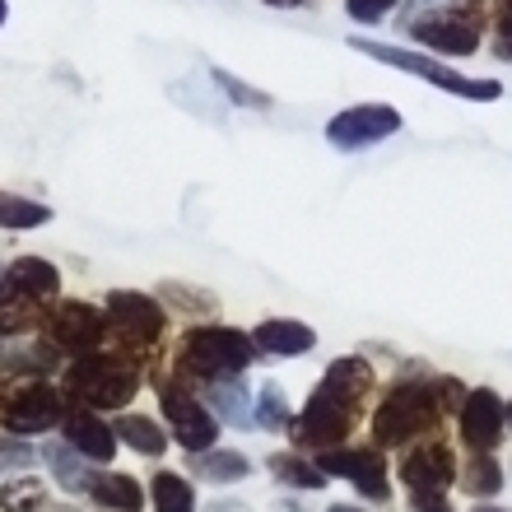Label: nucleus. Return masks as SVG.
Listing matches in <instances>:
<instances>
[{"label":"nucleus","instance_id":"nucleus-27","mask_svg":"<svg viewBox=\"0 0 512 512\" xmlns=\"http://www.w3.org/2000/svg\"><path fill=\"white\" fill-rule=\"evenodd\" d=\"M42 499H47L42 480H28V475H19V480H5V485H0V508H5V512H38Z\"/></svg>","mask_w":512,"mask_h":512},{"label":"nucleus","instance_id":"nucleus-37","mask_svg":"<svg viewBox=\"0 0 512 512\" xmlns=\"http://www.w3.org/2000/svg\"><path fill=\"white\" fill-rule=\"evenodd\" d=\"M471 512H512V508H494V503H475Z\"/></svg>","mask_w":512,"mask_h":512},{"label":"nucleus","instance_id":"nucleus-12","mask_svg":"<svg viewBox=\"0 0 512 512\" xmlns=\"http://www.w3.org/2000/svg\"><path fill=\"white\" fill-rule=\"evenodd\" d=\"M103 336H108V312H98L94 303L61 298V303L47 312V340H52L56 350L75 354V359H84V354H98Z\"/></svg>","mask_w":512,"mask_h":512},{"label":"nucleus","instance_id":"nucleus-3","mask_svg":"<svg viewBox=\"0 0 512 512\" xmlns=\"http://www.w3.org/2000/svg\"><path fill=\"white\" fill-rule=\"evenodd\" d=\"M61 294V270L42 256H19L0 275V336H24L47 322V303Z\"/></svg>","mask_w":512,"mask_h":512},{"label":"nucleus","instance_id":"nucleus-24","mask_svg":"<svg viewBox=\"0 0 512 512\" xmlns=\"http://www.w3.org/2000/svg\"><path fill=\"white\" fill-rule=\"evenodd\" d=\"M294 424V415H289V396H284L280 382H261V391H256V429L266 433H284Z\"/></svg>","mask_w":512,"mask_h":512},{"label":"nucleus","instance_id":"nucleus-14","mask_svg":"<svg viewBox=\"0 0 512 512\" xmlns=\"http://www.w3.org/2000/svg\"><path fill=\"white\" fill-rule=\"evenodd\" d=\"M461 443L466 452H499L503 447V429H508V401L494 387H475L461 405Z\"/></svg>","mask_w":512,"mask_h":512},{"label":"nucleus","instance_id":"nucleus-13","mask_svg":"<svg viewBox=\"0 0 512 512\" xmlns=\"http://www.w3.org/2000/svg\"><path fill=\"white\" fill-rule=\"evenodd\" d=\"M401 112L387 108V103H359V108H345L326 122V145H336L340 154H354V149H373L382 145L387 135L401 131Z\"/></svg>","mask_w":512,"mask_h":512},{"label":"nucleus","instance_id":"nucleus-31","mask_svg":"<svg viewBox=\"0 0 512 512\" xmlns=\"http://www.w3.org/2000/svg\"><path fill=\"white\" fill-rule=\"evenodd\" d=\"M396 5H401V0H345L350 19H359V24H378V19H387Z\"/></svg>","mask_w":512,"mask_h":512},{"label":"nucleus","instance_id":"nucleus-22","mask_svg":"<svg viewBox=\"0 0 512 512\" xmlns=\"http://www.w3.org/2000/svg\"><path fill=\"white\" fill-rule=\"evenodd\" d=\"M112 429H117V438H122L126 447H135L140 457H163V447H168V433L149 415H122Z\"/></svg>","mask_w":512,"mask_h":512},{"label":"nucleus","instance_id":"nucleus-5","mask_svg":"<svg viewBox=\"0 0 512 512\" xmlns=\"http://www.w3.org/2000/svg\"><path fill=\"white\" fill-rule=\"evenodd\" d=\"M350 47H359V52L373 56V61H382V66H396V70H405V75H415V80L438 84V89H447V94L471 98V103H494V98H503L499 80H471V75H457V70H447L443 61H433V56H424V52L382 47V42H364V38H350Z\"/></svg>","mask_w":512,"mask_h":512},{"label":"nucleus","instance_id":"nucleus-34","mask_svg":"<svg viewBox=\"0 0 512 512\" xmlns=\"http://www.w3.org/2000/svg\"><path fill=\"white\" fill-rule=\"evenodd\" d=\"M210 512H252L247 503H210Z\"/></svg>","mask_w":512,"mask_h":512},{"label":"nucleus","instance_id":"nucleus-20","mask_svg":"<svg viewBox=\"0 0 512 512\" xmlns=\"http://www.w3.org/2000/svg\"><path fill=\"white\" fill-rule=\"evenodd\" d=\"M89 499L98 503V508H108V512H140V503H145V494H140V485H135L131 475H89Z\"/></svg>","mask_w":512,"mask_h":512},{"label":"nucleus","instance_id":"nucleus-35","mask_svg":"<svg viewBox=\"0 0 512 512\" xmlns=\"http://www.w3.org/2000/svg\"><path fill=\"white\" fill-rule=\"evenodd\" d=\"M266 5H275V10H294V5H308V0H266Z\"/></svg>","mask_w":512,"mask_h":512},{"label":"nucleus","instance_id":"nucleus-29","mask_svg":"<svg viewBox=\"0 0 512 512\" xmlns=\"http://www.w3.org/2000/svg\"><path fill=\"white\" fill-rule=\"evenodd\" d=\"M215 80L224 84V89H229V98H233V103H243V108H247V103H252V108H261V112L270 108V94H261V89H252V84H238V80H233V75H229V70H215Z\"/></svg>","mask_w":512,"mask_h":512},{"label":"nucleus","instance_id":"nucleus-4","mask_svg":"<svg viewBox=\"0 0 512 512\" xmlns=\"http://www.w3.org/2000/svg\"><path fill=\"white\" fill-rule=\"evenodd\" d=\"M145 373L135 359L126 354H84L75 359V368L66 373V391L75 405H89V410H117V405H131L135 391H140Z\"/></svg>","mask_w":512,"mask_h":512},{"label":"nucleus","instance_id":"nucleus-6","mask_svg":"<svg viewBox=\"0 0 512 512\" xmlns=\"http://www.w3.org/2000/svg\"><path fill=\"white\" fill-rule=\"evenodd\" d=\"M480 33H485V14L475 5H438V10H424L410 19V38L443 56H475Z\"/></svg>","mask_w":512,"mask_h":512},{"label":"nucleus","instance_id":"nucleus-11","mask_svg":"<svg viewBox=\"0 0 512 512\" xmlns=\"http://www.w3.org/2000/svg\"><path fill=\"white\" fill-rule=\"evenodd\" d=\"M66 419V396L52 382H24L0 396V424L10 433H47Z\"/></svg>","mask_w":512,"mask_h":512},{"label":"nucleus","instance_id":"nucleus-26","mask_svg":"<svg viewBox=\"0 0 512 512\" xmlns=\"http://www.w3.org/2000/svg\"><path fill=\"white\" fill-rule=\"evenodd\" d=\"M154 508L159 512H196V499H191V485L173 471L154 475Z\"/></svg>","mask_w":512,"mask_h":512},{"label":"nucleus","instance_id":"nucleus-15","mask_svg":"<svg viewBox=\"0 0 512 512\" xmlns=\"http://www.w3.org/2000/svg\"><path fill=\"white\" fill-rule=\"evenodd\" d=\"M103 312H108V326L126 345H154L163 336V326H168L159 303L149 294H131V289H112Z\"/></svg>","mask_w":512,"mask_h":512},{"label":"nucleus","instance_id":"nucleus-28","mask_svg":"<svg viewBox=\"0 0 512 512\" xmlns=\"http://www.w3.org/2000/svg\"><path fill=\"white\" fill-rule=\"evenodd\" d=\"M47 461H52V471L61 475V485H66V489H84V480H89V475H84L80 452H75L70 443L52 447V452H47Z\"/></svg>","mask_w":512,"mask_h":512},{"label":"nucleus","instance_id":"nucleus-33","mask_svg":"<svg viewBox=\"0 0 512 512\" xmlns=\"http://www.w3.org/2000/svg\"><path fill=\"white\" fill-rule=\"evenodd\" d=\"M0 466H33V447H24V443H0Z\"/></svg>","mask_w":512,"mask_h":512},{"label":"nucleus","instance_id":"nucleus-36","mask_svg":"<svg viewBox=\"0 0 512 512\" xmlns=\"http://www.w3.org/2000/svg\"><path fill=\"white\" fill-rule=\"evenodd\" d=\"M326 512H364V508H354V503H331Z\"/></svg>","mask_w":512,"mask_h":512},{"label":"nucleus","instance_id":"nucleus-32","mask_svg":"<svg viewBox=\"0 0 512 512\" xmlns=\"http://www.w3.org/2000/svg\"><path fill=\"white\" fill-rule=\"evenodd\" d=\"M466 396H471V391L461 387L457 378H438V401H443L447 415H461V405H466Z\"/></svg>","mask_w":512,"mask_h":512},{"label":"nucleus","instance_id":"nucleus-30","mask_svg":"<svg viewBox=\"0 0 512 512\" xmlns=\"http://www.w3.org/2000/svg\"><path fill=\"white\" fill-rule=\"evenodd\" d=\"M494 56L499 61H512V0H499V10H494Z\"/></svg>","mask_w":512,"mask_h":512},{"label":"nucleus","instance_id":"nucleus-38","mask_svg":"<svg viewBox=\"0 0 512 512\" xmlns=\"http://www.w3.org/2000/svg\"><path fill=\"white\" fill-rule=\"evenodd\" d=\"M415 512H452L447 503H429V508H415Z\"/></svg>","mask_w":512,"mask_h":512},{"label":"nucleus","instance_id":"nucleus-8","mask_svg":"<svg viewBox=\"0 0 512 512\" xmlns=\"http://www.w3.org/2000/svg\"><path fill=\"white\" fill-rule=\"evenodd\" d=\"M159 405H163V419L173 424V438L187 447L191 457H196V452H205V447L219 438L215 410H210V405H205L182 378H173V373L159 382Z\"/></svg>","mask_w":512,"mask_h":512},{"label":"nucleus","instance_id":"nucleus-39","mask_svg":"<svg viewBox=\"0 0 512 512\" xmlns=\"http://www.w3.org/2000/svg\"><path fill=\"white\" fill-rule=\"evenodd\" d=\"M0 24H5V0H0Z\"/></svg>","mask_w":512,"mask_h":512},{"label":"nucleus","instance_id":"nucleus-19","mask_svg":"<svg viewBox=\"0 0 512 512\" xmlns=\"http://www.w3.org/2000/svg\"><path fill=\"white\" fill-rule=\"evenodd\" d=\"M503 485H508V471L499 466L494 452H471V457H466V466H461V489H466L471 499L489 503L494 494H503Z\"/></svg>","mask_w":512,"mask_h":512},{"label":"nucleus","instance_id":"nucleus-40","mask_svg":"<svg viewBox=\"0 0 512 512\" xmlns=\"http://www.w3.org/2000/svg\"><path fill=\"white\" fill-rule=\"evenodd\" d=\"M508 429H512V401H508Z\"/></svg>","mask_w":512,"mask_h":512},{"label":"nucleus","instance_id":"nucleus-21","mask_svg":"<svg viewBox=\"0 0 512 512\" xmlns=\"http://www.w3.org/2000/svg\"><path fill=\"white\" fill-rule=\"evenodd\" d=\"M191 466H196V475H205L210 485H238V480H247V475H252V461H247L243 452H233V447H210V452H196V457H191Z\"/></svg>","mask_w":512,"mask_h":512},{"label":"nucleus","instance_id":"nucleus-23","mask_svg":"<svg viewBox=\"0 0 512 512\" xmlns=\"http://www.w3.org/2000/svg\"><path fill=\"white\" fill-rule=\"evenodd\" d=\"M270 475L280 485H294V489H322L326 485V471L317 461H308L303 452H275L270 457Z\"/></svg>","mask_w":512,"mask_h":512},{"label":"nucleus","instance_id":"nucleus-10","mask_svg":"<svg viewBox=\"0 0 512 512\" xmlns=\"http://www.w3.org/2000/svg\"><path fill=\"white\" fill-rule=\"evenodd\" d=\"M354 419H359V410H350V405H336L331 396H322V391L312 387L308 405H303V415L289 424V433H294V443L303 447V452H331V447H345V443H350Z\"/></svg>","mask_w":512,"mask_h":512},{"label":"nucleus","instance_id":"nucleus-25","mask_svg":"<svg viewBox=\"0 0 512 512\" xmlns=\"http://www.w3.org/2000/svg\"><path fill=\"white\" fill-rule=\"evenodd\" d=\"M47 219H52V210L42 201H24V196L0 191V229H42Z\"/></svg>","mask_w":512,"mask_h":512},{"label":"nucleus","instance_id":"nucleus-17","mask_svg":"<svg viewBox=\"0 0 512 512\" xmlns=\"http://www.w3.org/2000/svg\"><path fill=\"white\" fill-rule=\"evenodd\" d=\"M256 350L261 354H275V359H298V354H308L317 345V331L308 322H298V317H266V322L252 331Z\"/></svg>","mask_w":512,"mask_h":512},{"label":"nucleus","instance_id":"nucleus-16","mask_svg":"<svg viewBox=\"0 0 512 512\" xmlns=\"http://www.w3.org/2000/svg\"><path fill=\"white\" fill-rule=\"evenodd\" d=\"M61 429H66V443L75 447L84 461L108 466V461L117 457V429H112V424H103V419H98V410H89V405H75V410H66Z\"/></svg>","mask_w":512,"mask_h":512},{"label":"nucleus","instance_id":"nucleus-18","mask_svg":"<svg viewBox=\"0 0 512 512\" xmlns=\"http://www.w3.org/2000/svg\"><path fill=\"white\" fill-rule=\"evenodd\" d=\"M205 405L215 410L219 424H233V429H252L256 424V405H252V396H247V387L238 378L205 382Z\"/></svg>","mask_w":512,"mask_h":512},{"label":"nucleus","instance_id":"nucleus-2","mask_svg":"<svg viewBox=\"0 0 512 512\" xmlns=\"http://www.w3.org/2000/svg\"><path fill=\"white\" fill-rule=\"evenodd\" d=\"M256 340L238 326H196L182 336L173 359V378L191 382H229L243 378L247 368L256 364Z\"/></svg>","mask_w":512,"mask_h":512},{"label":"nucleus","instance_id":"nucleus-1","mask_svg":"<svg viewBox=\"0 0 512 512\" xmlns=\"http://www.w3.org/2000/svg\"><path fill=\"white\" fill-rule=\"evenodd\" d=\"M443 401H438V378H401L391 382L382 405L373 410V443L382 452L415 447L424 438H438L443 429Z\"/></svg>","mask_w":512,"mask_h":512},{"label":"nucleus","instance_id":"nucleus-9","mask_svg":"<svg viewBox=\"0 0 512 512\" xmlns=\"http://www.w3.org/2000/svg\"><path fill=\"white\" fill-rule=\"evenodd\" d=\"M317 466L326 475H340L350 480L368 503H387L391 499V471H387V452L378 443L368 447H331V452H317Z\"/></svg>","mask_w":512,"mask_h":512},{"label":"nucleus","instance_id":"nucleus-7","mask_svg":"<svg viewBox=\"0 0 512 512\" xmlns=\"http://www.w3.org/2000/svg\"><path fill=\"white\" fill-rule=\"evenodd\" d=\"M401 485H405V499L415 503V508L443 503L447 489L457 485V457H452V447L443 438H424V443L405 447Z\"/></svg>","mask_w":512,"mask_h":512}]
</instances>
